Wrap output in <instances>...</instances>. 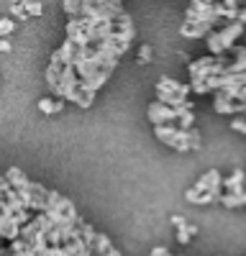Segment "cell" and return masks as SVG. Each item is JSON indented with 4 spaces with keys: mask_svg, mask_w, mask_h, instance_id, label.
Instances as JSON below:
<instances>
[{
    "mask_svg": "<svg viewBox=\"0 0 246 256\" xmlns=\"http://www.w3.org/2000/svg\"><path fill=\"white\" fill-rule=\"evenodd\" d=\"M156 100L172 105V108H192V102H188V95H177V92H156Z\"/></svg>",
    "mask_w": 246,
    "mask_h": 256,
    "instance_id": "8fae6325",
    "label": "cell"
},
{
    "mask_svg": "<svg viewBox=\"0 0 246 256\" xmlns=\"http://www.w3.org/2000/svg\"><path fill=\"white\" fill-rule=\"evenodd\" d=\"M6 177H8V182H10L16 190H26V187H28V182H31V180H28L24 172H20L18 166H10L8 172H6Z\"/></svg>",
    "mask_w": 246,
    "mask_h": 256,
    "instance_id": "4fadbf2b",
    "label": "cell"
},
{
    "mask_svg": "<svg viewBox=\"0 0 246 256\" xmlns=\"http://www.w3.org/2000/svg\"><path fill=\"white\" fill-rule=\"evenodd\" d=\"M198 233V226H192V223H188L184 220L182 226H177V241L182 244V246H188L190 244V238Z\"/></svg>",
    "mask_w": 246,
    "mask_h": 256,
    "instance_id": "5bb4252c",
    "label": "cell"
},
{
    "mask_svg": "<svg viewBox=\"0 0 246 256\" xmlns=\"http://www.w3.org/2000/svg\"><path fill=\"white\" fill-rule=\"evenodd\" d=\"M0 52H10V41H8V36H0Z\"/></svg>",
    "mask_w": 246,
    "mask_h": 256,
    "instance_id": "603a6c76",
    "label": "cell"
},
{
    "mask_svg": "<svg viewBox=\"0 0 246 256\" xmlns=\"http://www.w3.org/2000/svg\"><path fill=\"white\" fill-rule=\"evenodd\" d=\"M62 70H64V62H62V59L56 56V52H54L52 59H49V64H46V84H49V90H52V92L56 90V84H59Z\"/></svg>",
    "mask_w": 246,
    "mask_h": 256,
    "instance_id": "8992f818",
    "label": "cell"
},
{
    "mask_svg": "<svg viewBox=\"0 0 246 256\" xmlns=\"http://www.w3.org/2000/svg\"><path fill=\"white\" fill-rule=\"evenodd\" d=\"M154 134L162 144H167L174 152H190L192 148L190 128H180L177 123H162V126H154Z\"/></svg>",
    "mask_w": 246,
    "mask_h": 256,
    "instance_id": "3957f363",
    "label": "cell"
},
{
    "mask_svg": "<svg viewBox=\"0 0 246 256\" xmlns=\"http://www.w3.org/2000/svg\"><path fill=\"white\" fill-rule=\"evenodd\" d=\"M152 56H154V49H152L149 44H144V46L138 49V64H149Z\"/></svg>",
    "mask_w": 246,
    "mask_h": 256,
    "instance_id": "44dd1931",
    "label": "cell"
},
{
    "mask_svg": "<svg viewBox=\"0 0 246 256\" xmlns=\"http://www.w3.org/2000/svg\"><path fill=\"white\" fill-rule=\"evenodd\" d=\"M177 126H180V128H192V126H195V116H192V108H182V110H180Z\"/></svg>",
    "mask_w": 246,
    "mask_h": 256,
    "instance_id": "e0dca14e",
    "label": "cell"
},
{
    "mask_svg": "<svg viewBox=\"0 0 246 256\" xmlns=\"http://www.w3.org/2000/svg\"><path fill=\"white\" fill-rule=\"evenodd\" d=\"M246 187V172L244 169H236L231 177L223 180V192H244Z\"/></svg>",
    "mask_w": 246,
    "mask_h": 256,
    "instance_id": "30bf717a",
    "label": "cell"
},
{
    "mask_svg": "<svg viewBox=\"0 0 246 256\" xmlns=\"http://www.w3.org/2000/svg\"><path fill=\"white\" fill-rule=\"evenodd\" d=\"M170 254V248H164V246H154L152 248V256H167Z\"/></svg>",
    "mask_w": 246,
    "mask_h": 256,
    "instance_id": "7402d4cb",
    "label": "cell"
},
{
    "mask_svg": "<svg viewBox=\"0 0 246 256\" xmlns=\"http://www.w3.org/2000/svg\"><path fill=\"white\" fill-rule=\"evenodd\" d=\"M20 228H24V226L18 223V218H16V216L3 218V220H0V238H6V241L10 244L13 238H18V236H20Z\"/></svg>",
    "mask_w": 246,
    "mask_h": 256,
    "instance_id": "52a82bcc",
    "label": "cell"
},
{
    "mask_svg": "<svg viewBox=\"0 0 246 256\" xmlns=\"http://www.w3.org/2000/svg\"><path fill=\"white\" fill-rule=\"evenodd\" d=\"M46 216L56 223V226H62V228H67V226H74L77 220H80V216H77V210H74V205L67 200V198H62L59 192H54V190H49V198H46Z\"/></svg>",
    "mask_w": 246,
    "mask_h": 256,
    "instance_id": "7a4b0ae2",
    "label": "cell"
},
{
    "mask_svg": "<svg viewBox=\"0 0 246 256\" xmlns=\"http://www.w3.org/2000/svg\"><path fill=\"white\" fill-rule=\"evenodd\" d=\"M13 31H16L13 16H0V36H10Z\"/></svg>",
    "mask_w": 246,
    "mask_h": 256,
    "instance_id": "d6986e66",
    "label": "cell"
},
{
    "mask_svg": "<svg viewBox=\"0 0 246 256\" xmlns=\"http://www.w3.org/2000/svg\"><path fill=\"white\" fill-rule=\"evenodd\" d=\"M20 3H24V10H26L28 18H38L41 13H44V6H41L38 0H20Z\"/></svg>",
    "mask_w": 246,
    "mask_h": 256,
    "instance_id": "2e32d148",
    "label": "cell"
},
{
    "mask_svg": "<svg viewBox=\"0 0 246 256\" xmlns=\"http://www.w3.org/2000/svg\"><path fill=\"white\" fill-rule=\"evenodd\" d=\"M10 16H13V18H20V20H26V18H28L20 0H13V3H10Z\"/></svg>",
    "mask_w": 246,
    "mask_h": 256,
    "instance_id": "ffe728a7",
    "label": "cell"
},
{
    "mask_svg": "<svg viewBox=\"0 0 246 256\" xmlns=\"http://www.w3.org/2000/svg\"><path fill=\"white\" fill-rule=\"evenodd\" d=\"M180 110H182V108H172V105L156 100V102L149 105L146 116H149V123H152V126H162V123H177Z\"/></svg>",
    "mask_w": 246,
    "mask_h": 256,
    "instance_id": "277c9868",
    "label": "cell"
},
{
    "mask_svg": "<svg viewBox=\"0 0 246 256\" xmlns=\"http://www.w3.org/2000/svg\"><path fill=\"white\" fill-rule=\"evenodd\" d=\"M156 92H177V95H190L192 88L190 84H182L177 80H170V77H162L156 82Z\"/></svg>",
    "mask_w": 246,
    "mask_h": 256,
    "instance_id": "9c48e42d",
    "label": "cell"
},
{
    "mask_svg": "<svg viewBox=\"0 0 246 256\" xmlns=\"http://www.w3.org/2000/svg\"><path fill=\"white\" fill-rule=\"evenodd\" d=\"M62 108H64V98H56L54 95V98H41L38 100V110L46 113V116L49 113H62Z\"/></svg>",
    "mask_w": 246,
    "mask_h": 256,
    "instance_id": "7c38bea8",
    "label": "cell"
},
{
    "mask_svg": "<svg viewBox=\"0 0 246 256\" xmlns=\"http://www.w3.org/2000/svg\"><path fill=\"white\" fill-rule=\"evenodd\" d=\"M192 190H195V192H216V195L220 198V195H223V177H220V172H218V169L205 172V174L192 184Z\"/></svg>",
    "mask_w": 246,
    "mask_h": 256,
    "instance_id": "5b68a950",
    "label": "cell"
},
{
    "mask_svg": "<svg viewBox=\"0 0 246 256\" xmlns=\"http://www.w3.org/2000/svg\"><path fill=\"white\" fill-rule=\"evenodd\" d=\"M220 3H226L228 8H238V0H220Z\"/></svg>",
    "mask_w": 246,
    "mask_h": 256,
    "instance_id": "d4e9b609",
    "label": "cell"
},
{
    "mask_svg": "<svg viewBox=\"0 0 246 256\" xmlns=\"http://www.w3.org/2000/svg\"><path fill=\"white\" fill-rule=\"evenodd\" d=\"M80 8H82V0H62V10L67 13V18L80 16Z\"/></svg>",
    "mask_w": 246,
    "mask_h": 256,
    "instance_id": "ac0fdd59",
    "label": "cell"
},
{
    "mask_svg": "<svg viewBox=\"0 0 246 256\" xmlns=\"http://www.w3.org/2000/svg\"><path fill=\"white\" fill-rule=\"evenodd\" d=\"M238 20H241V24H246V6L238 8Z\"/></svg>",
    "mask_w": 246,
    "mask_h": 256,
    "instance_id": "cb8c5ba5",
    "label": "cell"
},
{
    "mask_svg": "<svg viewBox=\"0 0 246 256\" xmlns=\"http://www.w3.org/2000/svg\"><path fill=\"white\" fill-rule=\"evenodd\" d=\"M234 59H228L226 64V72H246V46H238L234 44V49L228 52Z\"/></svg>",
    "mask_w": 246,
    "mask_h": 256,
    "instance_id": "ba28073f",
    "label": "cell"
},
{
    "mask_svg": "<svg viewBox=\"0 0 246 256\" xmlns=\"http://www.w3.org/2000/svg\"><path fill=\"white\" fill-rule=\"evenodd\" d=\"M244 26L241 20H226V26L218 28V31H210L208 36H205V44H208V52L210 54H228L236 44V38L244 34Z\"/></svg>",
    "mask_w": 246,
    "mask_h": 256,
    "instance_id": "6da1fadb",
    "label": "cell"
},
{
    "mask_svg": "<svg viewBox=\"0 0 246 256\" xmlns=\"http://www.w3.org/2000/svg\"><path fill=\"white\" fill-rule=\"evenodd\" d=\"M113 246H110V238L106 233H98L95 236V244H92V254H110Z\"/></svg>",
    "mask_w": 246,
    "mask_h": 256,
    "instance_id": "9a60e30c",
    "label": "cell"
}]
</instances>
